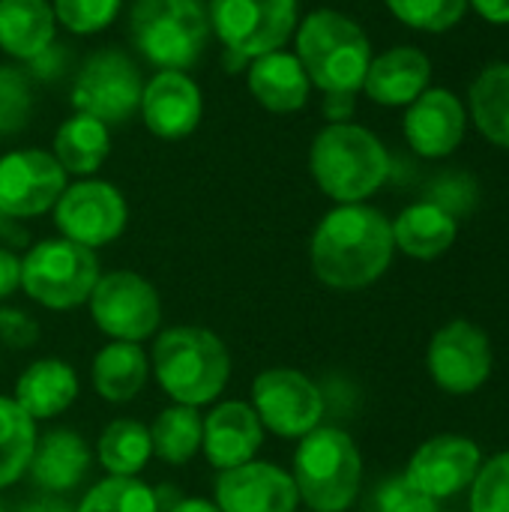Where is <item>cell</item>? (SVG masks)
<instances>
[{"label":"cell","mask_w":509,"mask_h":512,"mask_svg":"<svg viewBox=\"0 0 509 512\" xmlns=\"http://www.w3.org/2000/svg\"><path fill=\"white\" fill-rule=\"evenodd\" d=\"M393 225L369 204H339L315 228L309 261L333 291H360L378 282L393 261Z\"/></svg>","instance_id":"6da1fadb"},{"label":"cell","mask_w":509,"mask_h":512,"mask_svg":"<svg viewBox=\"0 0 509 512\" xmlns=\"http://www.w3.org/2000/svg\"><path fill=\"white\" fill-rule=\"evenodd\" d=\"M150 372L174 405H213L231 381L228 345L207 327L177 324L156 336Z\"/></svg>","instance_id":"7a4b0ae2"},{"label":"cell","mask_w":509,"mask_h":512,"mask_svg":"<svg viewBox=\"0 0 509 512\" xmlns=\"http://www.w3.org/2000/svg\"><path fill=\"white\" fill-rule=\"evenodd\" d=\"M318 189L339 204H363L390 177V153L381 138L357 123H330L309 150Z\"/></svg>","instance_id":"3957f363"},{"label":"cell","mask_w":509,"mask_h":512,"mask_svg":"<svg viewBox=\"0 0 509 512\" xmlns=\"http://www.w3.org/2000/svg\"><path fill=\"white\" fill-rule=\"evenodd\" d=\"M291 477L300 501L312 512H345L360 495L363 456L348 432L318 426L297 441Z\"/></svg>","instance_id":"277c9868"},{"label":"cell","mask_w":509,"mask_h":512,"mask_svg":"<svg viewBox=\"0 0 509 512\" xmlns=\"http://www.w3.org/2000/svg\"><path fill=\"white\" fill-rule=\"evenodd\" d=\"M297 60L324 93H357L372 63V45L354 18L318 9L300 21Z\"/></svg>","instance_id":"5b68a950"},{"label":"cell","mask_w":509,"mask_h":512,"mask_svg":"<svg viewBox=\"0 0 509 512\" xmlns=\"http://www.w3.org/2000/svg\"><path fill=\"white\" fill-rule=\"evenodd\" d=\"M135 48L159 69H189L210 42V12L201 0H135L129 12Z\"/></svg>","instance_id":"8992f818"},{"label":"cell","mask_w":509,"mask_h":512,"mask_svg":"<svg viewBox=\"0 0 509 512\" xmlns=\"http://www.w3.org/2000/svg\"><path fill=\"white\" fill-rule=\"evenodd\" d=\"M99 276L102 270L96 252L66 237L39 240L21 258V291L36 306L51 312L87 306Z\"/></svg>","instance_id":"52a82bcc"},{"label":"cell","mask_w":509,"mask_h":512,"mask_svg":"<svg viewBox=\"0 0 509 512\" xmlns=\"http://www.w3.org/2000/svg\"><path fill=\"white\" fill-rule=\"evenodd\" d=\"M90 318L111 342H147L159 333L162 300L153 282L135 270L102 273L87 300Z\"/></svg>","instance_id":"ba28073f"},{"label":"cell","mask_w":509,"mask_h":512,"mask_svg":"<svg viewBox=\"0 0 509 512\" xmlns=\"http://www.w3.org/2000/svg\"><path fill=\"white\" fill-rule=\"evenodd\" d=\"M249 405L255 408L264 432L285 441L306 438L312 429L321 426L327 411L321 387L300 369H288V366H273L258 372L252 381Z\"/></svg>","instance_id":"9c48e42d"},{"label":"cell","mask_w":509,"mask_h":512,"mask_svg":"<svg viewBox=\"0 0 509 512\" xmlns=\"http://www.w3.org/2000/svg\"><path fill=\"white\" fill-rule=\"evenodd\" d=\"M144 93V78L138 63L120 48H102L84 60L72 84V105L78 114L96 117L105 126L126 123Z\"/></svg>","instance_id":"30bf717a"},{"label":"cell","mask_w":509,"mask_h":512,"mask_svg":"<svg viewBox=\"0 0 509 512\" xmlns=\"http://www.w3.org/2000/svg\"><path fill=\"white\" fill-rule=\"evenodd\" d=\"M210 27L243 60L279 51L297 30V0H210Z\"/></svg>","instance_id":"8fae6325"},{"label":"cell","mask_w":509,"mask_h":512,"mask_svg":"<svg viewBox=\"0 0 509 512\" xmlns=\"http://www.w3.org/2000/svg\"><path fill=\"white\" fill-rule=\"evenodd\" d=\"M54 222L60 237L96 252L126 231L129 207L114 183L81 180L63 189L60 201L54 204Z\"/></svg>","instance_id":"7c38bea8"},{"label":"cell","mask_w":509,"mask_h":512,"mask_svg":"<svg viewBox=\"0 0 509 512\" xmlns=\"http://www.w3.org/2000/svg\"><path fill=\"white\" fill-rule=\"evenodd\" d=\"M63 165L48 150H12L0 156V213L21 222L54 210L66 183Z\"/></svg>","instance_id":"4fadbf2b"},{"label":"cell","mask_w":509,"mask_h":512,"mask_svg":"<svg viewBox=\"0 0 509 512\" xmlns=\"http://www.w3.org/2000/svg\"><path fill=\"white\" fill-rule=\"evenodd\" d=\"M426 363L444 393L468 396L480 390L492 375L489 336L471 321H453L432 336Z\"/></svg>","instance_id":"5bb4252c"},{"label":"cell","mask_w":509,"mask_h":512,"mask_svg":"<svg viewBox=\"0 0 509 512\" xmlns=\"http://www.w3.org/2000/svg\"><path fill=\"white\" fill-rule=\"evenodd\" d=\"M213 504L222 512H297L300 495L291 471L252 459L216 474Z\"/></svg>","instance_id":"9a60e30c"},{"label":"cell","mask_w":509,"mask_h":512,"mask_svg":"<svg viewBox=\"0 0 509 512\" xmlns=\"http://www.w3.org/2000/svg\"><path fill=\"white\" fill-rule=\"evenodd\" d=\"M483 465V453L471 438L438 435L426 441L408 462L405 480L423 495L441 501L468 489Z\"/></svg>","instance_id":"2e32d148"},{"label":"cell","mask_w":509,"mask_h":512,"mask_svg":"<svg viewBox=\"0 0 509 512\" xmlns=\"http://www.w3.org/2000/svg\"><path fill=\"white\" fill-rule=\"evenodd\" d=\"M144 126L165 141H177L195 132V126L201 123V87L177 69H159L141 93V105H138Z\"/></svg>","instance_id":"e0dca14e"},{"label":"cell","mask_w":509,"mask_h":512,"mask_svg":"<svg viewBox=\"0 0 509 512\" xmlns=\"http://www.w3.org/2000/svg\"><path fill=\"white\" fill-rule=\"evenodd\" d=\"M264 426L249 402L225 399L204 414V438L201 453L216 471H228L246 465L258 456L264 444Z\"/></svg>","instance_id":"ac0fdd59"},{"label":"cell","mask_w":509,"mask_h":512,"mask_svg":"<svg viewBox=\"0 0 509 512\" xmlns=\"http://www.w3.org/2000/svg\"><path fill=\"white\" fill-rule=\"evenodd\" d=\"M465 123L468 114L465 105L456 99V93L435 87V90H423L411 102L405 114V138L414 153L426 159H441L462 144Z\"/></svg>","instance_id":"d6986e66"},{"label":"cell","mask_w":509,"mask_h":512,"mask_svg":"<svg viewBox=\"0 0 509 512\" xmlns=\"http://www.w3.org/2000/svg\"><path fill=\"white\" fill-rule=\"evenodd\" d=\"M90 465H93V450L81 432L51 429L36 438V450L27 474L39 489V495L63 498L84 483Z\"/></svg>","instance_id":"ffe728a7"},{"label":"cell","mask_w":509,"mask_h":512,"mask_svg":"<svg viewBox=\"0 0 509 512\" xmlns=\"http://www.w3.org/2000/svg\"><path fill=\"white\" fill-rule=\"evenodd\" d=\"M78 393H81V381L75 369L60 357H42V360H33L18 375L12 399L27 417L42 423V420H54L66 414L78 402Z\"/></svg>","instance_id":"44dd1931"},{"label":"cell","mask_w":509,"mask_h":512,"mask_svg":"<svg viewBox=\"0 0 509 512\" xmlns=\"http://www.w3.org/2000/svg\"><path fill=\"white\" fill-rule=\"evenodd\" d=\"M432 63L420 48L399 45L384 54H378L369 63V72L363 78V90L378 105H411L423 90H429Z\"/></svg>","instance_id":"7402d4cb"},{"label":"cell","mask_w":509,"mask_h":512,"mask_svg":"<svg viewBox=\"0 0 509 512\" xmlns=\"http://www.w3.org/2000/svg\"><path fill=\"white\" fill-rule=\"evenodd\" d=\"M309 75L297 54L288 51H270L252 60L249 66V90L252 96L276 114H291L300 111L309 102Z\"/></svg>","instance_id":"603a6c76"},{"label":"cell","mask_w":509,"mask_h":512,"mask_svg":"<svg viewBox=\"0 0 509 512\" xmlns=\"http://www.w3.org/2000/svg\"><path fill=\"white\" fill-rule=\"evenodd\" d=\"M150 357L138 342H108L90 363V381L99 399L129 405L150 381Z\"/></svg>","instance_id":"cb8c5ba5"},{"label":"cell","mask_w":509,"mask_h":512,"mask_svg":"<svg viewBox=\"0 0 509 512\" xmlns=\"http://www.w3.org/2000/svg\"><path fill=\"white\" fill-rule=\"evenodd\" d=\"M57 18L48 0H0V48L15 60H36L54 45Z\"/></svg>","instance_id":"d4e9b609"},{"label":"cell","mask_w":509,"mask_h":512,"mask_svg":"<svg viewBox=\"0 0 509 512\" xmlns=\"http://www.w3.org/2000/svg\"><path fill=\"white\" fill-rule=\"evenodd\" d=\"M390 225H393L396 249H402L417 261L441 258L456 243V231H459L456 216L435 201H420L405 207L399 219Z\"/></svg>","instance_id":"484cf974"},{"label":"cell","mask_w":509,"mask_h":512,"mask_svg":"<svg viewBox=\"0 0 509 512\" xmlns=\"http://www.w3.org/2000/svg\"><path fill=\"white\" fill-rule=\"evenodd\" d=\"M111 153L108 126L87 114H72L54 135V159L66 174L87 177L102 168Z\"/></svg>","instance_id":"4316f807"},{"label":"cell","mask_w":509,"mask_h":512,"mask_svg":"<svg viewBox=\"0 0 509 512\" xmlns=\"http://www.w3.org/2000/svg\"><path fill=\"white\" fill-rule=\"evenodd\" d=\"M96 459L108 477H138L153 459L150 429L132 417L111 420L96 441Z\"/></svg>","instance_id":"83f0119b"},{"label":"cell","mask_w":509,"mask_h":512,"mask_svg":"<svg viewBox=\"0 0 509 512\" xmlns=\"http://www.w3.org/2000/svg\"><path fill=\"white\" fill-rule=\"evenodd\" d=\"M201 438H204V417L198 414V408L189 405H168L165 411L156 414L150 426L153 456L174 468L189 465L201 453Z\"/></svg>","instance_id":"f1b7e54d"},{"label":"cell","mask_w":509,"mask_h":512,"mask_svg":"<svg viewBox=\"0 0 509 512\" xmlns=\"http://www.w3.org/2000/svg\"><path fill=\"white\" fill-rule=\"evenodd\" d=\"M36 438V420L27 417L12 396H0V492L30 471Z\"/></svg>","instance_id":"f546056e"},{"label":"cell","mask_w":509,"mask_h":512,"mask_svg":"<svg viewBox=\"0 0 509 512\" xmlns=\"http://www.w3.org/2000/svg\"><path fill=\"white\" fill-rule=\"evenodd\" d=\"M477 129L498 147H509V63L486 66L471 87Z\"/></svg>","instance_id":"4dcf8cb0"},{"label":"cell","mask_w":509,"mask_h":512,"mask_svg":"<svg viewBox=\"0 0 509 512\" xmlns=\"http://www.w3.org/2000/svg\"><path fill=\"white\" fill-rule=\"evenodd\" d=\"M75 512H162L156 489L138 477H105L84 492Z\"/></svg>","instance_id":"1f68e13d"},{"label":"cell","mask_w":509,"mask_h":512,"mask_svg":"<svg viewBox=\"0 0 509 512\" xmlns=\"http://www.w3.org/2000/svg\"><path fill=\"white\" fill-rule=\"evenodd\" d=\"M387 6L402 24L426 33H441L462 21L468 0H387Z\"/></svg>","instance_id":"d6a6232c"},{"label":"cell","mask_w":509,"mask_h":512,"mask_svg":"<svg viewBox=\"0 0 509 512\" xmlns=\"http://www.w3.org/2000/svg\"><path fill=\"white\" fill-rule=\"evenodd\" d=\"M33 90L30 78L18 66L0 63V135H15L30 123Z\"/></svg>","instance_id":"836d02e7"},{"label":"cell","mask_w":509,"mask_h":512,"mask_svg":"<svg viewBox=\"0 0 509 512\" xmlns=\"http://www.w3.org/2000/svg\"><path fill=\"white\" fill-rule=\"evenodd\" d=\"M51 9L69 33L90 36L105 30L117 18L120 0H54Z\"/></svg>","instance_id":"e575fe53"},{"label":"cell","mask_w":509,"mask_h":512,"mask_svg":"<svg viewBox=\"0 0 509 512\" xmlns=\"http://www.w3.org/2000/svg\"><path fill=\"white\" fill-rule=\"evenodd\" d=\"M471 512H509V453L480 465L471 483Z\"/></svg>","instance_id":"d590c367"},{"label":"cell","mask_w":509,"mask_h":512,"mask_svg":"<svg viewBox=\"0 0 509 512\" xmlns=\"http://www.w3.org/2000/svg\"><path fill=\"white\" fill-rule=\"evenodd\" d=\"M375 512H438V501L414 489L405 474L390 477L375 492Z\"/></svg>","instance_id":"8d00e7d4"},{"label":"cell","mask_w":509,"mask_h":512,"mask_svg":"<svg viewBox=\"0 0 509 512\" xmlns=\"http://www.w3.org/2000/svg\"><path fill=\"white\" fill-rule=\"evenodd\" d=\"M39 336H42V330L33 315H27L24 309H15V306L0 309V345L3 348L27 351L39 342Z\"/></svg>","instance_id":"74e56055"},{"label":"cell","mask_w":509,"mask_h":512,"mask_svg":"<svg viewBox=\"0 0 509 512\" xmlns=\"http://www.w3.org/2000/svg\"><path fill=\"white\" fill-rule=\"evenodd\" d=\"M21 291V255L0 246V300Z\"/></svg>","instance_id":"f35d334b"},{"label":"cell","mask_w":509,"mask_h":512,"mask_svg":"<svg viewBox=\"0 0 509 512\" xmlns=\"http://www.w3.org/2000/svg\"><path fill=\"white\" fill-rule=\"evenodd\" d=\"M357 93H324V114L330 123H348V117L354 114V99Z\"/></svg>","instance_id":"ab89813d"},{"label":"cell","mask_w":509,"mask_h":512,"mask_svg":"<svg viewBox=\"0 0 509 512\" xmlns=\"http://www.w3.org/2000/svg\"><path fill=\"white\" fill-rule=\"evenodd\" d=\"M471 6L492 24H509V0H471Z\"/></svg>","instance_id":"60d3db41"},{"label":"cell","mask_w":509,"mask_h":512,"mask_svg":"<svg viewBox=\"0 0 509 512\" xmlns=\"http://www.w3.org/2000/svg\"><path fill=\"white\" fill-rule=\"evenodd\" d=\"M15 512H75L72 504H66L63 498H54V495H39L27 504H21Z\"/></svg>","instance_id":"b9f144b4"},{"label":"cell","mask_w":509,"mask_h":512,"mask_svg":"<svg viewBox=\"0 0 509 512\" xmlns=\"http://www.w3.org/2000/svg\"><path fill=\"white\" fill-rule=\"evenodd\" d=\"M24 243H27V234L18 228V222L0 213V246L3 249H18Z\"/></svg>","instance_id":"7bdbcfd3"},{"label":"cell","mask_w":509,"mask_h":512,"mask_svg":"<svg viewBox=\"0 0 509 512\" xmlns=\"http://www.w3.org/2000/svg\"><path fill=\"white\" fill-rule=\"evenodd\" d=\"M165 512H222L213 501H207V498H180L171 510Z\"/></svg>","instance_id":"ee69618b"},{"label":"cell","mask_w":509,"mask_h":512,"mask_svg":"<svg viewBox=\"0 0 509 512\" xmlns=\"http://www.w3.org/2000/svg\"><path fill=\"white\" fill-rule=\"evenodd\" d=\"M0 512H6V510H3V504H0Z\"/></svg>","instance_id":"f6af8a7d"},{"label":"cell","mask_w":509,"mask_h":512,"mask_svg":"<svg viewBox=\"0 0 509 512\" xmlns=\"http://www.w3.org/2000/svg\"><path fill=\"white\" fill-rule=\"evenodd\" d=\"M309 512H312V510H309Z\"/></svg>","instance_id":"bcb514c9"}]
</instances>
